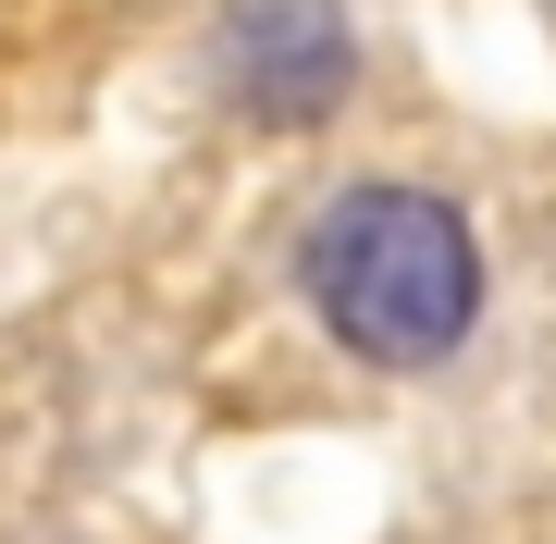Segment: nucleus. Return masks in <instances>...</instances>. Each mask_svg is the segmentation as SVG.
Returning <instances> with one entry per match:
<instances>
[{
	"mask_svg": "<svg viewBox=\"0 0 556 544\" xmlns=\"http://www.w3.org/2000/svg\"><path fill=\"white\" fill-rule=\"evenodd\" d=\"M211 75L248 124H321L358 87V38L334 0H236L211 38Z\"/></svg>",
	"mask_w": 556,
	"mask_h": 544,
	"instance_id": "nucleus-2",
	"label": "nucleus"
},
{
	"mask_svg": "<svg viewBox=\"0 0 556 544\" xmlns=\"http://www.w3.org/2000/svg\"><path fill=\"white\" fill-rule=\"evenodd\" d=\"M298 298L321 309V334L371 371H433L482 322V236L470 211L433 199L408 174L334 186L298 236Z\"/></svg>",
	"mask_w": 556,
	"mask_h": 544,
	"instance_id": "nucleus-1",
	"label": "nucleus"
}]
</instances>
